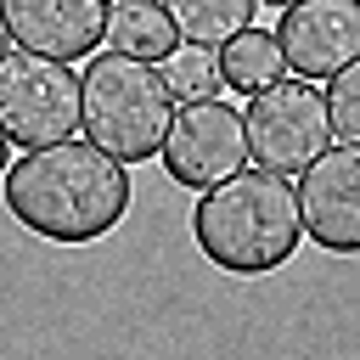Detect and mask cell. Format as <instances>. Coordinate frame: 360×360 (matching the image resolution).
<instances>
[{
	"instance_id": "obj_1",
	"label": "cell",
	"mask_w": 360,
	"mask_h": 360,
	"mask_svg": "<svg viewBox=\"0 0 360 360\" xmlns=\"http://www.w3.org/2000/svg\"><path fill=\"white\" fill-rule=\"evenodd\" d=\"M0 197H6V208L22 231L62 242V248H84V242H101L107 231L124 225L129 169L107 146L68 135V141H51V146H28L6 169Z\"/></svg>"
},
{
	"instance_id": "obj_2",
	"label": "cell",
	"mask_w": 360,
	"mask_h": 360,
	"mask_svg": "<svg viewBox=\"0 0 360 360\" xmlns=\"http://www.w3.org/2000/svg\"><path fill=\"white\" fill-rule=\"evenodd\" d=\"M197 253L225 276H270L281 270L304 242V208L292 174L276 169H236L214 186H202L191 208Z\"/></svg>"
},
{
	"instance_id": "obj_3",
	"label": "cell",
	"mask_w": 360,
	"mask_h": 360,
	"mask_svg": "<svg viewBox=\"0 0 360 360\" xmlns=\"http://www.w3.org/2000/svg\"><path fill=\"white\" fill-rule=\"evenodd\" d=\"M79 79H84V135L96 146H107L124 163L163 158V141H169L180 101H174L158 62L107 51V56H90V68Z\"/></svg>"
},
{
	"instance_id": "obj_4",
	"label": "cell",
	"mask_w": 360,
	"mask_h": 360,
	"mask_svg": "<svg viewBox=\"0 0 360 360\" xmlns=\"http://www.w3.org/2000/svg\"><path fill=\"white\" fill-rule=\"evenodd\" d=\"M0 124L11 146H51L84 129V79L45 51H6L0 56Z\"/></svg>"
},
{
	"instance_id": "obj_5",
	"label": "cell",
	"mask_w": 360,
	"mask_h": 360,
	"mask_svg": "<svg viewBox=\"0 0 360 360\" xmlns=\"http://www.w3.org/2000/svg\"><path fill=\"white\" fill-rule=\"evenodd\" d=\"M242 118H248V146H253V158H259L264 169H276V174H304V169L338 141L326 90H315V79H304V73H292V79L281 73L276 84L253 90Z\"/></svg>"
},
{
	"instance_id": "obj_6",
	"label": "cell",
	"mask_w": 360,
	"mask_h": 360,
	"mask_svg": "<svg viewBox=\"0 0 360 360\" xmlns=\"http://www.w3.org/2000/svg\"><path fill=\"white\" fill-rule=\"evenodd\" d=\"M248 158H253L248 118L231 101H219V96L186 101L174 112V124H169V141H163V169L186 191H202V186L225 180V174L248 169Z\"/></svg>"
},
{
	"instance_id": "obj_7",
	"label": "cell",
	"mask_w": 360,
	"mask_h": 360,
	"mask_svg": "<svg viewBox=\"0 0 360 360\" xmlns=\"http://www.w3.org/2000/svg\"><path fill=\"white\" fill-rule=\"evenodd\" d=\"M304 236L326 253H360V146L332 141L298 174Z\"/></svg>"
},
{
	"instance_id": "obj_8",
	"label": "cell",
	"mask_w": 360,
	"mask_h": 360,
	"mask_svg": "<svg viewBox=\"0 0 360 360\" xmlns=\"http://www.w3.org/2000/svg\"><path fill=\"white\" fill-rule=\"evenodd\" d=\"M276 39L287 68L304 79H332L360 56V0H292L281 6Z\"/></svg>"
},
{
	"instance_id": "obj_9",
	"label": "cell",
	"mask_w": 360,
	"mask_h": 360,
	"mask_svg": "<svg viewBox=\"0 0 360 360\" xmlns=\"http://www.w3.org/2000/svg\"><path fill=\"white\" fill-rule=\"evenodd\" d=\"M107 6L112 0H6V22L17 45L79 62L107 39Z\"/></svg>"
},
{
	"instance_id": "obj_10",
	"label": "cell",
	"mask_w": 360,
	"mask_h": 360,
	"mask_svg": "<svg viewBox=\"0 0 360 360\" xmlns=\"http://www.w3.org/2000/svg\"><path fill=\"white\" fill-rule=\"evenodd\" d=\"M112 51L124 56H146V62H163L174 45H180V28L169 17V6L158 0H112L107 6V39Z\"/></svg>"
},
{
	"instance_id": "obj_11",
	"label": "cell",
	"mask_w": 360,
	"mask_h": 360,
	"mask_svg": "<svg viewBox=\"0 0 360 360\" xmlns=\"http://www.w3.org/2000/svg\"><path fill=\"white\" fill-rule=\"evenodd\" d=\"M287 73V51H281V39H276V28H242V34H231L225 45H219V79H225V90H242V96H253V90H264V84H276Z\"/></svg>"
},
{
	"instance_id": "obj_12",
	"label": "cell",
	"mask_w": 360,
	"mask_h": 360,
	"mask_svg": "<svg viewBox=\"0 0 360 360\" xmlns=\"http://www.w3.org/2000/svg\"><path fill=\"white\" fill-rule=\"evenodd\" d=\"M180 39H197V45H225L231 34H242L253 22V6L259 0H163Z\"/></svg>"
},
{
	"instance_id": "obj_13",
	"label": "cell",
	"mask_w": 360,
	"mask_h": 360,
	"mask_svg": "<svg viewBox=\"0 0 360 360\" xmlns=\"http://www.w3.org/2000/svg\"><path fill=\"white\" fill-rule=\"evenodd\" d=\"M158 68H163L174 101H208V96H219V84H225V79H219V45L186 39V45H174Z\"/></svg>"
},
{
	"instance_id": "obj_14",
	"label": "cell",
	"mask_w": 360,
	"mask_h": 360,
	"mask_svg": "<svg viewBox=\"0 0 360 360\" xmlns=\"http://www.w3.org/2000/svg\"><path fill=\"white\" fill-rule=\"evenodd\" d=\"M326 107H332L338 141H354V146H360V56L326 79Z\"/></svg>"
},
{
	"instance_id": "obj_15",
	"label": "cell",
	"mask_w": 360,
	"mask_h": 360,
	"mask_svg": "<svg viewBox=\"0 0 360 360\" xmlns=\"http://www.w3.org/2000/svg\"><path fill=\"white\" fill-rule=\"evenodd\" d=\"M11 45H17V39H11V22H6V0H0V56H6Z\"/></svg>"
},
{
	"instance_id": "obj_16",
	"label": "cell",
	"mask_w": 360,
	"mask_h": 360,
	"mask_svg": "<svg viewBox=\"0 0 360 360\" xmlns=\"http://www.w3.org/2000/svg\"><path fill=\"white\" fill-rule=\"evenodd\" d=\"M6 169H11V135H6V124H0V180H6Z\"/></svg>"
},
{
	"instance_id": "obj_17",
	"label": "cell",
	"mask_w": 360,
	"mask_h": 360,
	"mask_svg": "<svg viewBox=\"0 0 360 360\" xmlns=\"http://www.w3.org/2000/svg\"><path fill=\"white\" fill-rule=\"evenodd\" d=\"M264 6H292V0H264Z\"/></svg>"
}]
</instances>
